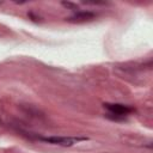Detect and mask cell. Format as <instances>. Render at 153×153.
I'll list each match as a JSON object with an SVG mask.
<instances>
[{
  "mask_svg": "<svg viewBox=\"0 0 153 153\" xmlns=\"http://www.w3.org/2000/svg\"><path fill=\"white\" fill-rule=\"evenodd\" d=\"M37 139L43 142L62 146V147H72L75 143L88 140V137H85V136H38Z\"/></svg>",
  "mask_w": 153,
  "mask_h": 153,
  "instance_id": "cell-1",
  "label": "cell"
},
{
  "mask_svg": "<svg viewBox=\"0 0 153 153\" xmlns=\"http://www.w3.org/2000/svg\"><path fill=\"white\" fill-rule=\"evenodd\" d=\"M104 106L110 111V115H115L111 117V120H122L124 118V116H127L128 114L133 112L134 109L128 106V105H123V104H111V103H105Z\"/></svg>",
  "mask_w": 153,
  "mask_h": 153,
  "instance_id": "cell-2",
  "label": "cell"
},
{
  "mask_svg": "<svg viewBox=\"0 0 153 153\" xmlns=\"http://www.w3.org/2000/svg\"><path fill=\"white\" fill-rule=\"evenodd\" d=\"M94 17H96L94 13L88 12V11H87V12L84 11V12H78V13H75L73 17L68 18L67 20H68V22H72V23H82V22L91 20V19H93Z\"/></svg>",
  "mask_w": 153,
  "mask_h": 153,
  "instance_id": "cell-3",
  "label": "cell"
}]
</instances>
